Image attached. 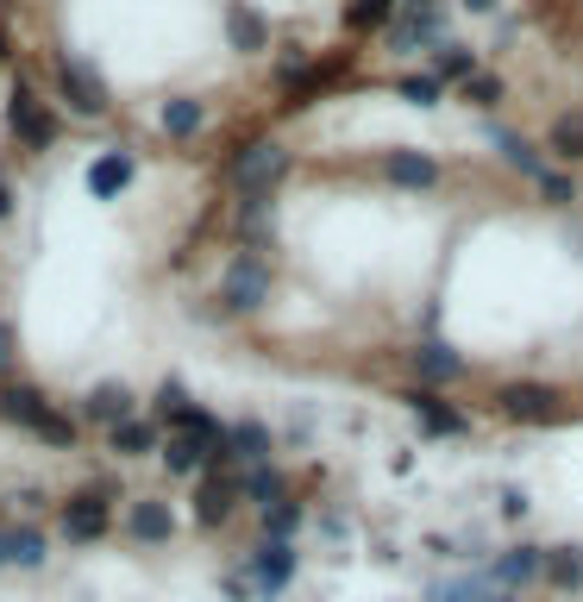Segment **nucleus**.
<instances>
[{
  "mask_svg": "<svg viewBox=\"0 0 583 602\" xmlns=\"http://www.w3.org/2000/svg\"><path fill=\"white\" fill-rule=\"evenodd\" d=\"M283 170H289V151H283V145H245V151L233 157V182L245 194H264Z\"/></svg>",
  "mask_w": 583,
  "mask_h": 602,
  "instance_id": "obj_1",
  "label": "nucleus"
},
{
  "mask_svg": "<svg viewBox=\"0 0 583 602\" xmlns=\"http://www.w3.org/2000/svg\"><path fill=\"white\" fill-rule=\"evenodd\" d=\"M226 302H233L239 314H252V308H264V302H271V271H264L252 252L226 264Z\"/></svg>",
  "mask_w": 583,
  "mask_h": 602,
  "instance_id": "obj_2",
  "label": "nucleus"
},
{
  "mask_svg": "<svg viewBox=\"0 0 583 602\" xmlns=\"http://www.w3.org/2000/svg\"><path fill=\"white\" fill-rule=\"evenodd\" d=\"M57 82H63V95H70V107H76V114H100V107H107V88H100V76L82 57H63Z\"/></svg>",
  "mask_w": 583,
  "mask_h": 602,
  "instance_id": "obj_3",
  "label": "nucleus"
},
{
  "mask_svg": "<svg viewBox=\"0 0 583 602\" xmlns=\"http://www.w3.org/2000/svg\"><path fill=\"white\" fill-rule=\"evenodd\" d=\"M289 571H295V552H289V540H264V546H257V559H252V578H257V590H283V583H289Z\"/></svg>",
  "mask_w": 583,
  "mask_h": 602,
  "instance_id": "obj_4",
  "label": "nucleus"
},
{
  "mask_svg": "<svg viewBox=\"0 0 583 602\" xmlns=\"http://www.w3.org/2000/svg\"><path fill=\"white\" fill-rule=\"evenodd\" d=\"M63 534L70 540H100L107 534V503L100 496H76V503L63 508Z\"/></svg>",
  "mask_w": 583,
  "mask_h": 602,
  "instance_id": "obj_5",
  "label": "nucleus"
},
{
  "mask_svg": "<svg viewBox=\"0 0 583 602\" xmlns=\"http://www.w3.org/2000/svg\"><path fill=\"white\" fill-rule=\"evenodd\" d=\"M409 409H414V421H421L427 433H465V414L446 409V402H439L433 389H414V395H409Z\"/></svg>",
  "mask_w": 583,
  "mask_h": 602,
  "instance_id": "obj_6",
  "label": "nucleus"
},
{
  "mask_svg": "<svg viewBox=\"0 0 583 602\" xmlns=\"http://www.w3.org/2000/svg\"><path fill=\"white\" fill-rule=\"evenodd\" d=\"M13 133H20L25 145H39V151L51 145V133H57V126H51V114H44V107H39L32 95H25V88L13 95Z\"/></svg>",
  "mask_w": 583,
  "mask_h": 602,
  "instance_id": "obj_7",
  "label": "nucleus"
},
{
  "mask_svg": "<svg viewBox=\"0 0 583 602\" xmlns=\"http://www.w3.org/2000/svg\"><path fill=\"white\" fill-rule=\"evenodd\" d=\"M502 409L515 414V421H545V414H552V389H540V383H508L502 389Z\"/></svg>",
  "mask_w": 583,
  "mask_h": 602,
  "instance_id": "obj_8",
  "label": "nucleus"
},
{
  "mask_svg": "<svg viewBox=\"0 0 583 602\" xmlns=\"http://www.w3.org/2000/svg\"><path fill=\"white\" fill-rule=\"evenodd\" d=\"M88 414L107 421V427H126V421H132V389L126 383H100L95 395H88Z\"/></svg>",
  "mask_w": 583,
  "mask_h": 602,
  "instance_id": "obj_9",
  "label": "nucleus"
},
{
  "mask_svg": "<svg viewBox=\"0 0 583 602\" xmlns=\"http://www.w3.org/2000/svg\"><path fill=\"white\" fill-rule=\"evenodd\" d=\"M414 370H421L427 383H452V377L465 370V358H458L452 346H439V339H427V346L414 351Z\"/></svg>",
  "mask_w": 583,
  "mask_h": 602,
  "instance_id": "obj_10",
  "label": "nucleus"
},
{
  "mask_svg": "<svg viewBox=\"0 0 583 602\" xmlns=\"http://www.w3.org/2000/svg\"><path fill=\"white\" fill-rule=\"evenodd\" d=\"M383 170H389V182H402V189H427L433 176H439L433 170V157H414V151H389Z\"/></svg>",
  "mask_w": 583,
  "mask_h": 602,
  "instance_id": "obj_11",
  "label": "nucleus"
},
{
  "mask_svg": "<svg viewBox=\"0 0 583 602\" xmlns=\"http://www.w3.org/2000/svg\"><path fill=\"white\" fill-rule=\"evenodd\" d=\"M126 182H132V157H126V151H107L95 170H88V189H95V194H119Z\"/></svg>",
  "mask_w": 583,
  "mask_h": 602,
  "instance_id": "obj_12",
  "label": "nucleus"
},
{
  "mask_svg": "<svg viewBox=\"0 0 583 602\" xmlns=\"http://www.w3.org/2000/svg\"><path fill=\"white\" fill-rule=\"evenodd\" d=\"M126 534H132V540H170V508L163 503H138L132 515H126Z\"/></svg>",
  "mask_w": 583,
  "mask_h": 602,
  "instance_id": "obj_13",
  "label": "nucleus"
},
{
  "mask_svg": "<svg viewBox=\"0 0 583 602\" xmlns=\"http://www.w3.org/2000/svg\"><path fill=\"white\" fill-rule=\"evenodd\" d=\"M540 571H545V552H540V546H515V552L496 564V578H502L508 590H515V583H527V578H540Z\"/></svg>",
  "mask_w": 583,
  "mask_h": 602,
  "instance_id": "obj_14",
  "label": "nucleus"
},
{
  "mask_svg": "<svg viewBox=\"0 0 583 602\" xmlns=\"http://www.w3.org/2000/svg\"><path fill=\"white\" fill-rule=\"evenodd\" d=\"M0 409L13 414V421H25V427H44V414H51V402H44L39 389H7V395H0Z\"/></svg>",
  "mask_w": 583,
  "mask_h": 602,
  "instance_id": "obj_15",
  "label": "nucleus"
},
{
  "mask_svg": "<svg viewBox=\"0 0 583 602\" xmlns=\"http://www.w3.org/2000/svg\"><path fill=\"white\" fill-rule=\"evenodd\" d=\"M214 446H201V440H189V433H170V446H163V465L176 471V477H189V471H201V458H208Z\"/></svg>",
  "mask_w": 583,
  "mask_h": 602,
  "instance_id": "obj_16",
  "label": "nucleus"
},
{
  "mask_svg": "<svg viewBox=\"0 0 583 602\" xmlns=\"http://www.w3.org/2000/svg\"><path fill=\"white\" fill-rule=\"evenodd\" d=\"M421 39H439V13L433 7H414L409 20L395 25V51H414Z\"/></svg>",
  "mask_w": 583,
  "mask_h": 602,
  "instance_id": "obj_17",
  "label": "nucleus"
},
{
  "mask_svg": "<svg viewBox=\"0 0 583 602\" xmlns=\"http://www.w3.org/2000/svg\"><path fill=\"white\" fill-rule=\"evenodd\" d=\"M226 32H233L239 51H264V20H257L252 7H233V13H226Z\"/></svg>",
  "mask_w": 583,
  "mask_h": 602,
  "instance_id": "obj_18",
  "label": "nucleus"
},
{
  "mask_svg": "<svg viewBox=\"0 0 583 602\" xmlns=\"http://www.w3.org/2000/svg\"><path fill=\"white\" fill-rule=\"evenodd\" d=\"M545 578L559 583V590H577V583H583V552H577V546H559V552L545 559Z\"/></svg>",
  "mask_w": 583,
  "mask_h": 602,
  "instance_id": "obj_19",
  "label": "nucleus"
},
{
  "mask_svg": "<svg viewBox=\"0 0 583 602\" xmlns=\"http://www.w3.org/2000/svg\"><path fill=\"white\" fill-rule=\"evenodd\" d=\"M163 133H176V138L201 133V101H163Z\"/></svg>",
  "mask_w": 583,
  "mask_h": 602,
  "instance_id": "obj_20",
  "label": "nucleus"
},
{
  "mask_svg": "<svg viewBox=\"0 0 583 602\" xmlns=\"http://www.w3.org/2000/svg\"><path fill=\"white\" fill-rule=\"evenodd\" d=\"M226 446H233V458H271V433L264 427H233L226 433Z\"/></svg>",
  "mask_w": 583,
  "mask_h": 602,
  "instance_id": "obj_21",
  "label": "nucleus"
},
{
  "mask_svg": "<svg viewBox=\"0 0 583 602\" xmlns=\"http://www.w3.org/2000/svg\"><path fill=\"white\" fill-rule=\"evenodd\" d=\"M7 564H25V571L44 564V540L32 534V527H25V534H7Z\"/></svg>",
  "mask_w": 583,
  "mask_h": 602,
  "instance_id": "obj_22",
  "label": "nucleus"
},
{
  "mask_svg": "<svg viewBox=\"0 0 583 602\" xmlns=\"http://www.w3.org/2000/svg\"><path fill=\"white\" fill-rule=\"evenodd\" d=\"M552 151L559 157H583V114H564L552 126Z\"/></svg>",
  "mask_w": 583,
  "mask_h": 602,
  "instance_id": "obj_23",
  "label": "nucleus"
},
{
  "mask_svg": "<svg viewBox=\"0 0 583 602\" xmlns=\"http://www.w3.org/2000/svg\"><path fill=\"white\" fill-rule=\"evenodd\" d=\"M496 145H502V157H508V163H515V170H527V176H533V182H540V176H545V163H540V157H533V151H527V145H521V138H515V133H496Z\"/></svg>",
  "mask_w": 583,
  "mask_h": 602,
  "instance_id": "obj_24",
  "label": "nucleus"
},
{
  "mask_svg": "<svg viewBox=\"0 0 583 602\" xmlns=\"http://www.w3.org/2000/svg\"><path fill=\"white\" fill-rule=\"evenodd\" d=\"M157 433L145 427V421H126V427H114V452H151Z\"/></svg>",
  "mask_w": 583,
  "mask_h": 602,
  "instance_id": "obj_25",
  "label": "nucleus"
},
{
  "mask_svg": "<svg viewBox=\"0 0 583 602\" xmlns=\"http://www.w3.org/2000/svg\"><path fill=\"white\" fill-rule=\"evenodd\" d=\"M226 515H233V489L208 484V489H201V521H226Z\"/></svg>",
  "mask_w": 583,
  "mask_h": 602,
  "instance_id": "obj_26",
  "label": "nucleus"
},
{
  "mask_svg": "<svg viewBox=\"0 0 583 602\" xmlns=\"http://www.w3.org/2000/svg\"><path fill=\"white\" fill-rule=\"evenodd\" d=\"M245 496H252V503H283V484H276V471H252V477H245Z\"/></svg>",
  "mask_w": 583,
  "mask_h": 602,
  "instance_id": "obj_27",
  "label": "nucleus"
},
{
  "mask_svg": "<svg viewBox=\"0 0 583 602\" xmlns=\"http://www.w3.org/2000/svg\"><path fill=\"white\" fill-rule=\"evenodd\" d=\"M157 409L170 414V421H182V414H189L194 402H189V389H182V383H163V389H157Z\"/></svg>",
  "mask_w": 583,
  "mask_h": 602,
  "instance_id": "obj_28",
  "label": "nucleus"
},
{
  "mask_svg": "<svg viewBox=\"0 0 583 602\" xmlns=\"http://www.w3.org/2000/svg\"><path fill=\"white\" fill-rule=\"evenodd\" d=\"M295 521H301V515H295L289 503H276V508H264V534H276V540H289V534H295Z\"/></svg>",
  "mask_w": 583,
  "mask_h": 602,
  "instance_id": "obj_29",
  "label": "nucleus"
},
{
  "mask_svg": "<svg viewBox=\"0 0 583 602\" xmlns=\"http://www.w3.org/2000/svg\"><path fill=\"white\" fill-rule=\"evenodd\" d=\"M439 70H446V76H477V57H470V51H458V44H446V51H439Z\"/></svg>",
  "mask_w": 583,
  "mask_h": 602,
  "instance_id": "obj_30",
  "label": "nucleus"
},
{
  "mask_svg": "<svg viewBox=\"0 0 583 602\" xmlns=\"http://www.w3.org/2000/svg\"><path fill=\"white\" fill-rule=\"evenodd\" d=\"M44 440H51V446H76V421H63V414L57 409H51V414H44Z\"/></svg>",
  "mask_w": 583,
  "mask_h": 602,
  "instance_id": "obj_31",
  "label": "nucleus"
},
{
  "mask_svg": "<svg viewBox=\"0 0 583 602\" xmlns=\"http://www.w3.org/2000/svg\"><path fill=\"white\" fill-rule=\"evenodd\" d=\"M346 20H351V25H383V20H389V0H351Z\"/></svg>",
  "mask_w": 583,
  "mask_h": 602,
  "instance_id": "obj_32",
  "label": "nucleus"
},
{
  "mask_svg": "<svg viewBox=\"0 0 583 602\" xmlns=\"http://www.w3.org/2000/svg\"><path fill=\"white\" fill-rule=\"evenodd\" d=\"M402 95L421 101V107H433V101H439V82H433V76H409V82H402Z\"/></svg>",
  "mask_w": 583,
  "mask_h": 602,
  "instance_id": "obj_33",
  "label": "nucleus"
},
{
  "mask_svg": "<svg viewBox=\"0 0 583 602\" xmlns=\"http://www.w3.org/2000/svg\"><path fill=\"white\" fill-rule=\"evenodd\" d=\"M540 194H545V201H577V189H571L564 176H552V170L540 176Z\"/></svg>",
  "mask_w": 583,
  "mask_h": 602,
  "instance_id": "obj_34",
  "label": "nucleus"
},
{
  "mask_svg": "<svg viewBox=\"0 0 583 602\" xmlns=\"http://www.w3.org/2000/svg\"><path fill=\"white\" fill-rule=\"evenodd\" d=\"M465 88H470V101H484V107H489V101H502V82H496V76H470Z\"/></svg>",
  "mask_w": 583,
  "mask_h": 602,
  "instance_id": "obj_35",
  "label": "nucleus"
},
{
  "mask_svg": "<svg viewBox=\"0 0 583 602\" xmlns=\"http://www.w3.org/2000/svg\"><path fill=\"white\" fill-rule=\"evenodd\" d=\"M465 596H470V583H439L427 602H465Z\"/></svg>",
  "mask_w": 583,
  "mask_h": 602,
  "instance_id": "obj_36",
  "label": "nucleus"
},
{
  "mask_svg": "<svg viewBox=\"0 0 583 602\" xmlns=\"http://www.w3.org/2000/svg\"><path fill=\"white\" fill-rule=\"evenodd\" d=\"M7 358H13V332L0 327V365H7Z\"/></svg>",
  "mask_w": 583,
  "mask_h": 602,
  "instance_id": "obj_37",
  "label": "nucleus"
},
{
  "mask_svg": "<svg viewBox=\"0 0 583 602\" xmlns=\"http://www.w3.org/2000/svg\"><path fill=\"white\" fill-rule=\"evenodd\" d=\"M470 7H477V13H489V7H496V0H470Z\"/></svg>",
  "mask_w": 583,
  "mask_h": 602,
  "instance_id": "obj_38",
  "label": "nucleus"
},
{
  "mask_svg": "<svg viewBox=\"0 0 583 602\" xmlns=\"http://www.w3.org/2000/svg\"><path fill=\"white\" fill-rule=\"evenodd\" d=\"M7 208H13V201H7V189H0V214H7Z\"/></svg>",
  "mask_w": 583,
  "mask_h": 602,
  "instance_id": "obj_39",
  "label": "nucleus"
},
{
  "mask_svg": "<svg viewBox=\"0 0 583 602\" xmlns=\"http://www.w3.org/2000/svg\"><path fill=\"white\" fill-rule=\"evenodd\" d=\"M0 564H7V534H0Z\"/></svg>",
  "mask_w": 583,
  "mask_h": 602,
  "instance_id": "obj_40",
  "label": "nucleus"
},
{
  "mask_svg": "<svg viewBox=\"0 0 583 602\" xmlns=\"http://www.w3.org/2000/svg\"><path fill=\"white\" fill-rule=\"evenodd\" d=\"M489 602H515V596H489Z\"/></svg>",
  "mask_w": 583,
  "mask_h": 602,
  "instance_id": "obj_41",
  "label": "nucleus"
},
{
  "mask_svg": "<svg viewBox=\"0 0 583 602\" xmlns=\"http://www.w3.org/2000/svg\"><path fill=\"white\" fill-rule=\"evenodd\" d=\"M414 7H433V0H414Z\"/></svg>",
  "mask_w": 583,
  "mask_h": 602,
  "instance_id": "obj_42",
  "label": "nucleus"
}]
</instances>
